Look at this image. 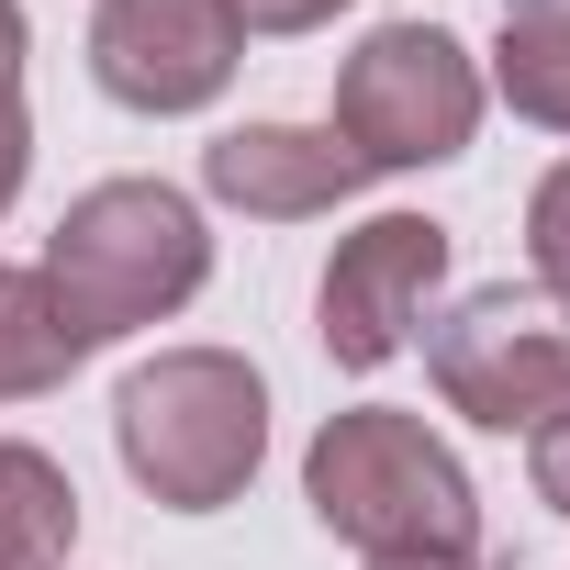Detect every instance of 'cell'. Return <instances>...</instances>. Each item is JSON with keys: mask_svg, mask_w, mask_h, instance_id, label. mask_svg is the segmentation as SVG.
<instances>
[{"mask_svg": "<svg viewBox=\"0 0 570 570\" xmlns=\"http://www.w3.org/2000/svg\"><path fill=\"white\" fill-rule=\"evenodd\" d=\"M303 503L358 559H481L470 470L425 436V414H392V403L325 414V436L303 448Z\"/></svg>", "mask_w": 570, "mask_h": 570, "instance_id": "cell-1", "label": "cell"}, {"mask_svg": "<svg viewBox=\"0 0 570 570\" xmlns=\"http://www.w3.org/2000/svg\"><path fill=\"white\" fill-rule=\"evenodd\" d=\"M202 279H213V235H202V202L168 190V179H101L46 235V292L68 303L79 347L168 325Z\"/></svg>", "mask_w": 570, "mask_h": 570, "instance_id": "cell-2", "label": "cell"}, {"mask_svg": "<svg viewBox=\"0 0 570 570\" xmlns=\"http://www.w3.org/2000/svg\"><path fill=\"white\" fill-rule=\"evenodd\" d=\"M112 448H124L146 503L224 514L268 459V381L235 347H168L112 392Z\"/></svg>", "mask_w": 570, "mask_h": 570, "instance_id": "cell-3", "label": "cell"}, {"mask_svg": "<svg viewBox=\"0 0 570 570\" xmlns=\"http://www.w3.org/2000/svg\"><path fill=\"white\" fill-rule=\"evenodd\" d=\"M481 135V68L448 23H381L336 68V146L358 168H448Z\"/></svg>", "mask_w": 570, "mask_h": 570, "instance_id": "cell-4", "label": "cell"}, {"mask_svg": "<svg viewBox=\"0 0 570 570\" xmlns=\"http://www.w3.org/2000/svg\"><path fill=\"white\" fill-rule=\"evenodd\" d=\"M425 370H436V392H448V414H470V425H492V436H537L559 403H570V314H548L537 292H470L448 325H436V347H425Z\"/></svg>", "mask_w": 570, "mask_h": 570, "instance_id": "cell-5", "label": "cell"}, {"mask_svg": "<svg viewBox=\"0 0 570 570\" xmlns=\"http://www.w3.org/2000/svg\"><path fill=\"white\" fill-rule=\"evenodd\" d=\"M246 68V23L224 0H101L90 23V79L124 112H202Z\"/></svg>", "mask_w": 570, "mask_h": 570, "instance_id": "cell-6", "label": "cell"}, {"mask_svg": "<svg viewBox=\"0 0 570 570\" xmlns=\"http://www.w3.org/2000/svg\"><path fill=\"white\" fill-rule=\"evenodd\" d=\"M436 279H448V224H425V213H370V224L325 257V292H314L325 358H336V370L403 358V336H414L425 303H436Z\"/></svg>", "mask_w": 570, "mask_h": 570, "instance_id": "cell-7", "label": "cell"}, {"mask_svg": "<svg viewBox=\"0 0 570 570\" xmlns=\"http://www.w3.org/2000/svg\"><path fill=\"white\" fill-rule=\"evenodd\" d=\"M358 179L370 168L336 146V124H235V135L202 146V190L235 202V213H257V224H314Z\"/></svg>", "mask_w": 570, "mask_h": 570, "instance_id": "cell-8", "label": "cell"}, {"mask_svg": "<svg viewBox=\"0 0 570 570\" xmlns=\"http://www.w3.org/2000/svg\"><path fill=\"white\" fill-rule=\"evenodd\" d=\"M79 537V481L23 448V436H0V570H57Z\"/></svg>", "mask_w": 570, "mask_h": 570, "instance_id": "cell-9", "label": "cell"}, {"mask_svg": "<svg viewBox=\"0 0 570 570\" xmlns=\"http://www.w3.org/2000/svg\"><path fill=\"white\" fill-rule=\"evenodd\" d=\"M79 358H90V347H79L68 303L46 292V268H0V403H35V392H57Z\"/></svg>", "mask_w": 570, "mask_h": 570, "instance_id": "cell-10", "label": "cell"}, {"mask_svg": "<svg viewBox=\"0 0 570 570\" xmlns=\"http://www.w3.org/2000/svg\"><path fill=\"white\" fill-rule=\"evenodd\" d=\"M492 90H503V101H514L525 124L570 135V0H503Z\"/></svg>", "mask_w": 570, "mask_h": 570, "instance_id": "cell-11", "label": "cell"}, {"mask_svg": "<svg viewBox=\"0 0 570 570\" xmlns=\"http://www.w3.org/2000/svg\"><path fill=\"white\" fill-rule=\"evenodd\" d=\"M525 257H537V279L548 292H570V157L537 179V202H525Z\"/></svg>", "mask_w": 570, "mask_h": 570, "instance_id": "cell-12", "label": "cell"}, {"mask_svg": "<svg viewBox=\"0 0 570 570\" xmlns=\"http://www.w3.org/2000/svg\"><path fill=\"white\" fill-rule=\"evenodd\" d=\"M224 12H235L246 35H314V23L347 12V0H224Z\"/></svg>", "mask_w": 570, "mask_h": 570, "instance_id": "cell-13", "label": "cell"}, {"mask_svg": "<svg viewBox=\"0 0 570 570\" xmlns=\"http://www.w3.org/2000/svg\"><path fill=\"white\" fill-rule=\"evenodd\" d=\"M525 470H537V503H559L570 514V403L537 425V448H525Z\"/></svg>", "mask_w": 570, "mask_h": 570, "instance_id": "cell-14", "label": "cell"}, {"mask_svg": "<svg viewBox=\"0 0 570 570\" xmlns=\"http://www.w3.org/2000/svg\"><path fill=\"white\" fill-rule=\"evenodd\" d=\"M23 168H35V124H23V101H12V90H0V213H12Z\"/></svg>", "mask_w": 570, "mask_h": 570, "instance_id": "cell-15", "label": "cell"}, {"mask_svg": "<svg viewBox=\"0 0 570 570\" xmlns=\"http://www.w3.org/2000/svg\"><path fill=\"white\" fill-rule=\"evenodd\" d=\"M23 46H35V35H23V0H0V90L23 79Z\"/></svg>", "mask_w": 570, "mask_h": 570, "instance_id": "cell-16", "label": "cell"}, {"mask_svg": "<svg viewBox=\"0 0 570 570\" xmlns=\"http://www.w3.org/2000/svg\"><path fill=\"white\" fill-rule=\"evenodd\" d=\"M370 570H492V559H370Z\"/></svg>", "mask_w": 570, "mask_h": 570, "instance_id": "cell-17", "label": "cell"}]
</instances>
